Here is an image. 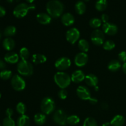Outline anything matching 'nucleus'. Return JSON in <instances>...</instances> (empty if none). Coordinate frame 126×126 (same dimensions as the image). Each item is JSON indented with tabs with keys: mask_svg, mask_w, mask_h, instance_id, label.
Wrapping results in <instances>:
<instances>
[{
	"mask_svg": "<svg viewBox=\"0 0 126 126\" xmlns=\"http://www.w3.org/2000/svg\"><path fill=\"white\" fill-rule=\"evenodd\" d=\"M48 14L53 18H57L62 14L64 10L63 4L59 0H50L46 4Z\"/></svg>",
	"mask_w": 126,
	"mask_h": 126,
	"instance_id": "1",
	"label": "nucleus"
},
{
	"mask_svg": "<svg viewBox=\"0 0 126 126\" xmlns=\"http://www.w3.org/2000/svg\"><path fill=\"white\" fill-rule=\"evenodd\" d=\"M54 81L59 87L65 89L70 84L71 79L66 73L57 72L54 75Z\"/></svg>",
	"mask_w": 126,
	"mask_h": 126,
	"instance_id": "2",
	"label": "nucleus"
},
{
	"mask_svg": "<svg viewBox=\"0 0 126 126\" xmlns=\"http://www.w3.org/2000/svg\"><path fill=\"white\" fill-rule=\"evenodd\" d=\"M17 71L25 76H29L33 74V67L31 63L28 60H21L17 65Z\"/></svg>",
	"mask_w": 126,
	"mask_h": 126,
	"instance_id": "3",
	"label": "nucleus"
},
{
	"mask_svg": "<svg viewBox=\"0 0 126 126\" xmlns=\"http://www.w3.org/2000/svg\"><path fill=\"white\" fill-rule=\"evenodd\" d=\"M55 102L50 97H46L41 103V110L44 114H49L55 110Z\"/></svg>",
	"mask_w": 126,
	"mask_h": 126,
	"instance_id": "4",
	"label": "nucleus"
},
{
	"mask_svg": "<svg viewBox=\"0 0 126 126\" xmlns=\"http://www.w3.org/2000/svg\"><path fill=\"white\" fill-rule=\"evenodd\" d=\"M11 85L16 91H22L25 88L26 83L24 79L19 75H15L11 79Z\"/></svg>",
	"mask_w": 126,
	"mask_h": 126,
	"instance_id": "5",
	"label": "nucleus"
},
{
	"mask_svg": "<svg viewBox=\"0 0 126 126\" xmlns=\"http://www.w3.org/2000/svg\"><path fill=\"white\" fill-rule=\"evenodd\" d=\"M30 10V6L25 3H20L14 8L13 14L17 18L24 17Z\"/></svg>",
	"mask_w": 126,
	"mask_h": 126,
	"instance_id": "6",
	"label": "nucleus"
},
{
	"mask_svg": "<svg viewBox=\"0 0 126 126\" xmlns=\"http://www.w3.org/2000/svg\"><path fill=\"white\" fill-rule=\"evenodd\" d=\"M91 41L95 45L100 46L103 44L104 41V32L100 30L96 29L92 32L91 34Z\"/></svg>",
	"mask_w": 126,
	"mask_h": 126,
	"instance_id": "7",
	"label": "nucleus"
},
{
	"mask_svg": "<svg viewBox=\"0 0 126 126\" xmlns=\"http://www.w3.org/2000/svg\"><path fill=\"white\" fill-rule=\"evenodd\" d=\"M67 115L64 111L62 110H58L54 113L53 119L54 122L59 125L63 126L66 124Z\"/></svg>",
	"mask_w": 126,
	"mask_h": 126,
	"instance_id": "8",
	"label": "nucleus"
},
{
	"mask_svg": "<svg viewBox=\"0 0 126 126\" xmlns=\"http://www.w3.org/2000/svg\"><path fill=\"white\" fill-rule=\"evenodd\" d=\"M71 62L70 59L68 57L59 58V59L55 61V66L57 69L60 71H63V70H66L71 66Z\"/></svg>",
	"mask_w": 126,
	"mask_h": 126,
	"instance_id": "9",
	"label": "nucleus"
},
{
	"mask_svg": "<svg viewBox=\"0 0 126 126\" xmlns=\"http://www.w3.org/2000/svg\"><path fill=\"white\" fill-rule=\"evenodd\" d=\"M79 31L76 28H71L66 33V40L72 44H74L75 43H76L79 39Z\"/></svg>",
	"mask_w": 126,
	"mask_h": 126,
	"instance_id": "10",
	"label": "nucleus"
},
{
	"mask_svg": "<svg viewBox=\"0 0 126 126\" xmlns=\"http://www.w3.org/2000/svg\"><path fill=\"white\" fill-rule=\"evenodd\" d=\"M76 93L78 96L84 100H89L92 98L89 90L85 86H79L76 90Z\"/></svg>",
	"mask_w": 126,
	"mask_h": 126,
	"instance_id": "11",
	"label": "nucleus"
},
{
	"mask_svg": "<svg viewBox=\"0 0 126 126\" xmlns=\"http://www.w3.org/2000/svg\"><path fill=\"white\" fill-rule=\"evenodd\" d=\"M88 62V56L85 52H80L75 56V63L76 66L82 67L86 65Z\"/></svg>",
	"mask_w": 126,
	"mask_h": 126,
	"instance_id": "12",
	"label": "nucleus"
},
{
	"mask_svg": "<svg viewBox=\"0 0 126 126\" xmlns=\"http://www.w3.org/2000/svg\"><path fill=\"white\" fill-rule=\"evenodd\" d=\"M102 29L103 32L108 35H114L118 32V27L115 24L110 22L103 23Z\"/></svg>",
	"mask_w": 126,
	"mask_h": 126,
	"instance_id": "13",
	"label": "nucleus"
},
{
	"mask_svg": "<svg viewBox=\"0 0 126 126\" xmlns=\"http://www.w3.org/2000/svg\"><path fill=\"white\" fill-rule=\"evenodd\" d=\"M36 19L38 20V22L39 23H41V24L47 25L50 23L52 17L48 14L41 12V13H39L37 15Z\"/></svg>",
	"mask_w": 126,
	"mask_h": 126,
	"instance_id": "14",
	"label": "nucleus"
},
{
	"mask_svg": "<svg viewBox=\"0 0 126 126\" xmlns=\"http://www.w3.org/2000/svg\"><path fill=\"white\" fill-rule=\"evenodd\" d=\"M86 76L84 74L83 71L81 70H76L73 73L71 76V81L75 83H79L85 79Z\"/></svg>",
	"mask_w": 126,
	"mask_h": 126,
	"instance_id": "15",
	"label": "nucleus"
},
{
	"mask_svg": "<svg viewBox=\"0 0 126 126\" xmlns=\"http://www.w3.org/2000/svg\"><path fill=\"white\" fill-rule=\"evenodd\" d=\"M86 83L90 87H95L98 82V78L93 74H89L85 77Z\"/></svg>",
	"mask_w": 126,
	"mask_h": 126,
	"instance_id": "16",
	"label": "nucleus"
},
{
	"mask_svg": "<svg viewBox=\"0 0 126 126\" xmlns=\"http://www.w3.org/2000/svg\"><path fill=\"white\" fill-rule=\"evenodd\" d=\"M62 22L65 26H70L75 22V18L70 13H65L62 16Z\"/></svg>",
	"mask_w": 126,
	"mask_h": 126,
	"instance_id": "17",
	"label": "nucleus"
},
{
	"mask_svg": "<svg viewBox=\"0 0 126 126\" xmlns=\"http://www.w3.org/2000/svg\"><path fill=\"white\" fill-rule=\"evenodd\" d=\"M18 59H19V57L18 54L15 52H9L6 54L4 56L5 61L12 64L18 62Z\"/></svg>",
	"mask_w": 126,
	"mask_h": 126,
	"instance_id": "18",
	"label": "nucleus"
},
{
	"mask_svg": "<svg viewBox=\"0 0 126 126\" xmlns=\"http://www.w3.org/2000/svg\"><path fill=\"white\" fill-rule=\"evenodd\" d=\"M125 123V119L121 115H116L111 121V126H123Z\"/></svg>",
	"mask_w": 126,
	"mask_h": 126,
	"instance_id": "19",
	"label": "nucleus"
},
{
	"mask_svg": "<svg viewBox=\"0 0 126 126\" xmlns=\"http://www.w3.org/2000/svg\"><path fill=\"white\" fill-rule=\"evenodd\" d=\"M3 47L7 50H11L14 48L15 42L12 38H7L2 42Z\"/></svg>",
	"mask_w": 126,
	"mask_h": 126,
	"instance_id": "20",
	"label": "nucleus"
},
{
	"mask_svg": "<svg viewBox=\"0 0 126 126\" xmlns=\"http://www.w3.org/2000/svg\"><path fill=\"white\" fill-rule=\"evenodd\" d=\"M47 60L46 57L43 54H36L32 56V62L34 64H40L46 62Z\"/></svg>",
	"mask_w": 126,
	"mask_h": 126,
	"instance_id": "21",
	"label": "nucleus"
},
{
	"mask_svg": "<svg viewBox=\"0 0 126 126\" xmlns=\"http://www.w3.org/2000/svg\"><path fill=\"white\" fill-rule=\"evenodd\" d=\"M30 118L28 116L23 114L21 115L18 118L17 121V126H30Z\"/></svg>",
	"mask_w": 126,
	"mask_h": 126,
	"instance_id": "22",
	"label": "nucleus"
},
{
	"mask_svg": "<svg viewBox=\"0 0 126 126\" xmlns=\"http://www.w3.org/2000/svg\"><path fill=\"white\" fill-rule=\"evenodd\" d=\"M121 65L120 62L117 60H113L108 63V68L113 72H115L120 69Z\"/></svg>",
	"mask_w": 126,
	"mask_h": 126,
	"instance_id": "23",
	"label": "nucleus"
},
{
	"mask_svg": "<svg viewBox=\"0 0 126 126\" xmlns=\"http://www.w3.org/2000/svg\"><path fill=\"white\" fill-rule=\"evenodd\" d=\"M34 121L36 124L42 126L46 121V116L44 113H37L34 115Z\"/></svg>",
	"mask_w": 126,
	"mask_h": 126,
	"instance_id": "24",
	"label": "nucleus"
},
{
	"mask_svg": "<svg viewBox=\"0 0 126 126\" xmlns=\"http://www.w3.org/2000/svg\"><path fill=\"white\" fill-rule=\"evenodd\" d=\"M75 10L78 14H83L86 10V4L82 1H78L75 4Z\"/></svg>",
	"mask_w": 126,
	"mask_h": 126,
	"instance_id": "25",
	"label": "nucleus"
},
{
	"mask_svg": "<svg viewBox=\"0 0 126 126\" xmlns=\"http://www.w3.org/2000/svg\"><path fill=\"white\" fill-rule=\"evenodd\" d=\"M78 47L82 52H87L89 49V44L88 41L86 39H82L79 41L78 42Z\"/></svg>",
	"mask_w": 126,
	"mask_h": 126,
	"instance_id": "26",
	"label": "nucleus"
},
{
	"mask_svg": "<svg viewBox=\"0 0 126 126\" xmlns=\"http://www.w3.org/2000/svg\"><path fill=\"white\" fill-rule=\"evenodd\" d=\"M107 0H97L95 2V8L98 11H103L107 8Z\"/></svg>",
	"mask_w": 126,
	"mask_h": 126,
	"instance_id": "27",
	"label": "nucleus"
},
{
	"mask_svg": "<svg viewBox=\"0 0 126 126\" xmlns=\"http://www.w3.org/2000/svg\"><path fill=\"white\" fill-rule=\"evenodd\" d=\"M80 121V119L78 116L71 115L68 116L66 119V123L69 125L75 126L78 124Z\"/></svg>",
	"mask_w": 126,
	"mask_h": 126,
	"instance_id": "28",
	"label": "nucleus"
},
{
	"mask_svg": "<svg viewBox=\"0 0 126 126\" xmlns=\"http://www.w3.org/2000/svg\"><path fill=\"white\" fill-rule=\"evenodd\" d=\"M4 33L6 36H12L16 33V28L14 26H8L4 30Z\"/></svg>",
	"mask_w": 126,
	"mask_h": 126,
	"instance_id": "29",
	"label": "nucleus"
},
{
	"mask_svg": "<svg viewBox=\"0 0 126 126\" xmlns=\"http://www.w3.org/2000/svg\"><path fill=\"white\" fill-rule=\"evenodd\" d=\"M30 52L29 50L26 47H22V49L20 50L19 52V55L20 57L21 58L22 60H27V59L29 57Z\"/></svg>",
	"mask_w": 126,
	"mask_h": 126,
	"instance_id": "30",
	"label": "nucleus"
},
{
	"mask_svg": "<svg viewBox=\"0 0 126 126\" xmlns=\"http://www.w3.org/2000/svg\"><path fill=\"white\" fill-rule=\"evenodd\" d=\"M89 25L92 28H97L102 25V20L98 18H93L90 20Z\"/></svg>",
	"mask_w": 126,
	"mask_h": 126,
	"instance_id": "31",
	"label": "nucleus"
},
{
	"mask_svg": "<svg viewBox=\"0 0 126 126\" xmlns=\"http://www.w3.org/2000/svg\"><path fill=\"white\" fill-rule=\"evenodd\" d=\"M103 47L105 50H111L115 47V43L113 41H107L103 44Z\"/></svg>",
	"mask_w": 126,
	"mask_h": 126,
	"instance_id": "32",
	"label": "nucleus"
},
{
	"mask_svg": "<svg viewBox=\"0 0 126 126\" xmlns=\"http://www.w3.org/2000/svg\"><path fill=\"white\" fill-rule=\"evenodd\" d=\"M16 110L17 113H19L21 115L25 114V113L26 112V106L24 103L22 102H19L16 106Z\"/></svg>",
	"mask_w": 126,
	"mask_h": 126,
	"instance_id": "33",
	"label": "nucleus"
},
{
	"mask_svg": "<svg viewBox=\"0 0 126 126\" xmlns=\"http://www.w3.org/2000/svg\"><path fill=\"white\" fill-rule=\"evenodd\" d=\"M12 76V72L9 70H4L0 73V78L3 80H7L11 78Z\"/></svg>",
	"mask_w": 126,
	"mask_h": 126,
	"instance_id": "34",
	"label": "nucleus"
},
{
	"mask_svg": "<svg viewBox=\"0 0 126 126\" xmlns=\"http://www.w3.org/2000/svg\"><path fill=\"white\" fill-rule=\"evenodd\" d=\"M83 126H97V123L94 118H87L84 120Z\"/></svg>",
	"mask_w": 126,
	"mask_h": 126,
	"instance_id": "35",
	"label": "nucleus"
},
{
	"mask_svg": "<svg viewBox=\"0 0 126 126\" xmlns=\"http://www.w3.org/2000/svg\"><path fill=\"white\" fill-rule=\"evenodd\" d=\"M2 126H16V123L10 117H6L2 121Z\"/></svg>",
	"mask_w": 126,
	"mask_h": 126,
	"instance_id": "36",
	"label": "nucleus"
},
{
	"mask_svg": "<svg viewBox=\"0 0 126 126\" xmlns=\"http://www.w3.org/2000/svg\"><path fill=\"white\" fill-rule=\"evenodd\" d=\"M58 96L60 99L64 100L68 96V92L65 89H62L58 93Z\"/></svg>",
	"mask_w": 126,
	"mask_h": 126,
	"instance_id": "37",
	"label": "nucleus"
},
{
	"mask_svg": "<svg viewBox=\"0 0 126 126\" xmlns=\"http://www.w3.org/2000/svg\"><path fill=\"white\" fill-rule=\"evenodd\" d=\"M118 57H119V60L121 62L126 63V51H122L118 55Z\"/></svg>",
	"mask_w": 126,
	"mask_h": 126,
	"instance_id": "38",
	"label": "nucleus"
},
{
	"mask_svg": "<svg viewBox=\"0 0 126 126\" xmlns=\"http://www.w3.org/2000/svg\"><path fill=\"white\" fill-rule=\"evenodd\" d=\"M108 20H109V17H108V15L106 14H103L102 15V16H101V20H102V22H104V23H107Z\"/></svg>",
	"mask_w": 126,
	"mask_h": 126,
	"instance_id": "39",
	"label": "nucleus"
},
{
	"mask_svg": "<svg viewBox=\"0 0 126 126\" xmlns=\"http://www.w3.org/2000/svg\"><path fill=\"white\" fill-rule=\"evenodd\" d=\"M13 110L11 109V108H7L6 111V114L7 116V117H10L11 118V116H12L13 114Z\"/></svg>",
	"mask_w": 126,
	"mask_h": 126,
	"instance_id": "40",
	"label": "nucleus"
},
{
	"mask_svg": "<svg viewBox=\"0 0 126 126\" xmlns=\"http://www.w3.org/2000/svg\"><path fill=\"white\" fill-rule=\"evenodd\" d=\"M5 14H6V9H4V7L0 6V17H3L5 16Z\"/></svg>",
	"mask_w": 126,
	"mask_h": 126,
	"instance_id": "41",
	"label": "nucleus"
},
{
	"mask_svg": "<svg viewBox=\"0 0 126 126\" xmlns=\"http://www.w3.org/2000/svg\"><path fill=\"white\" fill-rule=\"evenodd\" d=\"M6 66V65L4 62L2 60H0V70H4Z\"/></svg>",
	"mask_w": 126,
	"mask_h": 126,
	"instance_id": "42",
	"label": "nucleus"
},
{
	"mask_svg": "<svg viewBox=\"0 0 126 126\" xmlns=\"http://www.w3.org/2000/svg\"><path fill=\"white\" fill-rule=\"evenodd\" d=\"M89 102L91 104H95L97 102V100L95 98H91V99L89 100Z\"/></svg>",
	"mask_w": 126,
	"mask_h": 126,
	"instance_id": "43",
	"label": "nucleus"
},
{
	"mask_svg": "<svg viewBox=\"0 0 126 126\" xmlns=\"http://www.w3.org/2000/svg\"><path fill=\"white\" fill-rule=\"evenodd\" d=\"M101 107H102V108L103 110H107L108 109V105L106 103H103L102 105H101Z\"/></svg>",
	"mask_w": 126,
	"mask_h": 126,
	"instance_id": "44",
	"label": "nucleus"
},
{
	"mask_svg": "<svg viewBox=\"0 0 126 126\" xmlns=\"http://www.w3.org/2000/svg\"><path fill=\"white\" fill-rule=\"evenodd\" d=\"M123 72L124 73L126 74V62L124 63L123 65Z\"/></svg>",
	"mask_w": 126,
	"mask_h": 126,
	"instance_id": "45",
	"label": "nucleus"
},
{
	"mask_svg": "<svg viewBox=\"0 0 126 126\" xmlns=\"http://www.w3.org/2000/svg\"><path fill=\"white\" fill-rule=\"evenodd\" d=\"M102 126H111L110 123H105L102 125Z\"/></svg>",
	"mask_w": 126,
	"mask_h": 126,
	"instance_id": "46",
	"label": "nucleus"
},
{
	"mask_svg": "<svg viewBox=\"0 0 126 126\" xmlns=\"http://www.w3.org/2000/svg\"><path fill=\"white\" fill-rule=\"evenodd\" d=\"M26 1H27V2H30V3H32V2H33L34 0H26Z\"/></svg>",
	"mask_w": 126,
	"mask_h": 126,
	"instance_id": "47",
	"label": "nucleus"
},
{
	"mask_svg": "<svg viewBox=\"0 0 126 126\" xmlns=\"http://www.w3.org/2000/svg\"><path fill=\"white\" fill-rule=\"evenodd\" d=\"M95 90H96V91H98V87H97V86H95Z\"/></svg>",
	"mask_w": 126,
	"mask_h": 126,
	"instance_id": "48",
	"label": "nucleus"
},
{
	"mask_svg": "<svg viewBox=\"0 0 126 126\" xmlns=\"http://www.w3.org/2000/svg\"><path fill=\"white\" fill-rule=\"evenodd\" d=\"M7 1H8L9 2H12V0H7Z\"/></svg>",
	"mask_w": 126,
	"mask_h": 126,
	"instance_id": "49",
	"label": "nucleus"
},
{
	"mask_svg": "<svg viewBox=\"0 0 126 126\" xmlns=\"http://www.w3.org/2000/svg\"><path fill=\"white\" fill-rule=\"evenodd\" d=\"M1 92H0V98H1Z\"/></svg>",
	"mask_w": 126,
	"mask_h": 126,
	"instance_id": "50",
	"label": "nucleus"
},
{
	"mask_svg": "<svg viewBox=\"0 0 126 126\" xmlns=\"http://www.w3.org/2000/svg\"><path fill=\"white\" fill-rule=\"evenodd\" d=\"M1 33H0V39H1Z\"/></svg>",
	"mask_w": 126,
	"mask_h": 126,
	"instance_id": "51",
	"label": "nucleus"
},
{
	"mask_svg": "<svg viewBox=\"0 0 126 126\" xmlns=\"http://www.w3.org/2000/svg\"><path fill=\"white\" fill-rule=\"evenodd\" d=\"M0 126H1V124H0Z\"/></svg>",
	"mask_w": 126,
	"mask_h": 126,
	"instance_id": "52",
	"label": "nucleus"
}]
</instances>
